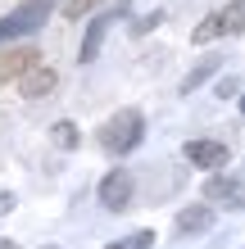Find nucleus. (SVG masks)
Listing matches in <instances>:
<instances>
[{"label": "nucleus", "instance_id": "1", "mask_svg": "<svg viewBox=\"0 0 245 249\" xmlns=\"http://www.w3.org/2000/svg\"><path fill=\"white\" fill-rule=\"evenodd\" d=\"M141 136H146V113H141V109H118L105 127H100V150L132 154L141 145Z\"/></svg>", "mask_w": 245, "mask_h": 249}, {"label": "nucleus", "instance_id": "2", "mask_svg": "<svg viewBox=\"0 0 245 249\" xmlns=\"http://www.w3.org/2000/svg\"><path fill=\"white\" fill-rule=\"evenodd\" d=\"M241 32H245V0H227L223 9H213L191 32V41L195 46H209V41H218V36H241Z\"/></svg>", "mask_w": 245, "mask_h": 249}, {"label": "nucleus", "instance_id": "3", "mask_svg": "<svg viewBox=\"0 0 245 249\" xmlns=\"http://www.w3.org/2000/svg\"><path fill=\"white\" fill-rule=\"evenodd\" d=\"M55 0H27V5H19L9 14V18H0V27H5V36H23V32H37L41 23L50 18Z\"/></svg>", "mask_w": 245, "mask_h": 249}, {"label": "nucleus", "instance_id": "4", "mask_svg": "<svg viewBox=\"0 0 245 249\" xmlns=\"http://www.w3.org/2000/svg\"><path fill=\"white\" fill-rule=\"evenodd\" d=\"M32 68H41V50L37 46H9V50H0V86H9L14 77H27Z\"/></svg>", "mask_w": 245, "mask_h": 249}, {"label": "nucleus", "instance_id": "5", "mask_svg": "<svg viewBox=\"0 0 245 249\" xmlns=\"http://www.w3.org/2000/svg\"><path fill=\"white\" fill-rule=\"evenodd\" d=\"M132 190H136L132 172H127V168H113V172H105V181H100V204H105L109 213H123L127 204H132Z\"/></svg>", "mask_w": 245, "mask_h": 249}, {"label": "nucleus", "instance_id": "6", "mask_svg": "<svg viewBox=\"0 0 245 249\" xmlns=\"http://www.w3.org/2000/svg\"><path fill=\"white\" fill-rule=\"evenodd\" d=\"M205 199L209 204H227V209H245V181L213 172V177L205 181Z\"/></svg>", "mask_w": 245, "mask_h": 249}, {"label": "nucleus", "instance_id": "7", "mask_svg": "<svg viewBox=\"0 0 245 249\" xmlns=\"http://www.w3.org/2000/svg\"><path fill=\"white\" fill-rule=\"evenodd\" d=\"M186 163H195V168H209V172H218V168H227V145L223 141H186Z\"/></svg>", "mask_w": 245, "mask_h": 249}, {"label": "nucleus", "instance_id": "8", "mask_svg": "<svg viewBox=\"0 0 245 249\" xmlns=\"http://www.w3.org/2000/svg\"><path fill=\"white\" fill-rule=\"evenodd\" d=\"M209 227H213V204H186L177 213V222H172L177 236H200V231H209Z\"/></svg>", "mask_w": 245, "mask_h": 249}, {"label": "nucleus", "instance_id": "9", "mask_svg": "<svg viewBox=\"0 0 245 249\" xmlns=\"http://www.w3.org/2000/svg\"><path fill=\"white\" fill-rule=\"evenodd\" d=\"M55 86H59V72H55V68H32L19 82V91H23V100H46Z\"/></svg>", "mask_w": 245, "mask_h": 249}, {"label": "nucleus", "instance_id": "10", "mask_svg": "<svg viewBox=\"0 0 245 249\" xmlns=\"http://www.w3.org/2000/svg\"><path fill=\"white\" fill-rule=\"evenodd\" d=\"M218 64H223L218 54H213V59H200V64H195V68H191V72H186V77H182V86H177V91H182V95L200 91V86H205V82L213 77V72H218Z\"/></svg>", "mask_w": 245, "mask_h": 249}, {"label": "nucleus", "instance_id": "11", "mask_svg": "<svg viewBox=\"0 0 245 249\" xmlns=\"http://www.w3.org/2000/svg\"><path fill=\"white\" fill-rule=\"evenodd\" d=\"M105 27H109V18H105V14H100V18H95L91 27H86V36H82V50H77V59H82V64H91L95 54H100V41H105Z\"/></svg>", "mask_w": 245, "mask_h": 249}, {"label": "nucleus", "instance_id": "12", "mask_svg": "<svg viewBox=\"0 0 245 249\" xmlns=\"http://www.w3.org/2000/svg\"><path fill=\"white\" fill-rule=\"evenodd\" d=\"M50 141L59 145V150H77V141H82V136H77V123H68V118L55 123V127H50Z\"/></svg>", "mask_w": 245, "mask_h": 249}, {"label": "nucleus", "instance_id": "13", "mask_svg": "<svg viewBox=\"0 0 245 249\" xmlns=\"http://www.w3.org/2000/svg\"><path fill=\"white\" fill-rule=\"evenodd\" d=\"M150 245H154V231H132V236L113 240L109 249H150Z\"/></svg>", "mask_w": 245, "mask_h": 249}, {"label": "nucleus", "instance_id": "14", "mask_svg": "<svg viewBox=\"0 0 245 249\" xmlns=\"http://www.w3.org/2000/svg\"><path fill=\"white\" fill-rule=\"evenodd\" d=\"M105 0H64V18H86L91 9H100Z\"/></svg>", "mask_w": 245, "mask_h": 249}, {"label": "nucleus", "instance_id": "15", "mask_svg": "<svg viewBox=\"0 0 245 249\" xmlns=\"http://www.w3.org/2000/svg\"><path fill=\"white\" fill-rule=\"evenodd\" d=\"M236 91H241V82H236V77H223V82H218V100H232Z\"/></svg>", "mask_w": 245, "mask_h": 249}, {"label": "nucleus", "instance_id": "16", "mask_svg": "<svg viewBox=\"0 0 245 249\" xmlns=\"http://www.w3.org/2000/svg\"><path fill=\"white\" fill-rule=\"evenodd\" d=\"M9 209H14V195H9V190H0V217H5Z\"/></svg>", "mask_w": 245, "mask_h": 249}, {"label": "nucleus", "instance_id": "17", "mask_svg": "<svg viewBox=\"0 0 245 249\" xmlns=\"http://www.w3.org/2000/svg\"><path fill=\"white\" fill-rule=\"evenodd\" d=\"M0 249H14V245H9V240H0Z\"/></svg>", "mask_w": 245, "mask_h": 249}, {"label": "nucleus", "instance_id": "18", "mask_svg": "<svg viewBox=\"0 0 245 249\" xmlns=\"http://www.w3.org/2000/svg\"><path fill=\"white\" fill-rule=\"evenodd\" d=\"M241 113H245V91H241Z\"/></svg>", "mask_w": 245, "mask_h": 249}, {"label": "nucleus", "instance_id": "19", "mask_svg": "<svg viewBox=\"0 0 245 249\" xmlns=\"http://www.w3.org/2000/svg\"><path fill=\"white\" fill-rule=\"evenodd\" d=\"M0 41H5V27H0Z\"/></svg>", "mask_w": 245, "mask_h": 249}]
</instances>
